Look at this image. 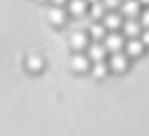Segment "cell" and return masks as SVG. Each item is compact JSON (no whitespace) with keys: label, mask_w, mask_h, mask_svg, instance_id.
<instances>
[{"label":"cell","mask_w":149,"mask_h":136,"mask_svg":"<svg viewBox=\"0 0 149 136\" xmlns=\"http://www.w3.org/2000/svg\"><path fill=\"white\" fill-rule=\"evenodd\" d=\"M108 64H109V70L115 74H123L127 72L128 66H130V57L127 55L125 51H119V53H111L108 59Z\"/></svg>","instance_id":"cell-1"},{"label":"cell","mask_w":149,"mask_h":136,"mask_svg":"<svg viewBox=\"0 0 149 136\" xmlns=\"http://www.w3.org/2000/svg\"><path fill=\"white\" fill-rule=\"evenodd\" d=\"M102 44L106 45V49H108L109 53H119L125 49V44H127V40H125L123 32H108L106 34V38L102 40Z\"/></svg>","instance_id":"cell-2"},{"label":"cell","mask_w":149,"mask_h":136,"mask_svg":"<svg viewBox=\"0 0 149 136\" xmlns=\"http://www.w3.org/2000/svg\"><path fill=\"white\" fill-rule=\"evenodd\" d=\"M68 44H70V47L74 49V53H83V51H87V47H89L91 42H89V34L87 32H83V30H76V32L70 34Z\"/></svg>","instance_id":"cell-3"},{"label":"cell","mask_w":149,"mask_h":136,"mask_svg":"<svg viewBox=\"0 0 149 136\" xmlns=\"http://www.w3.org/2000/svg\"><path fill=\"white\" fill-rule=\"evenodd\" d=\"M91 59L87 57V53H74L72 59H70V66H72L74 72L77 74H85L91 70Z\"/></svg>","instance_id":"cell-4"},{"label":"cell","mask_w":149,"mask_h":136,"mask_svg":"<svg viewBox=\"0 0 149 136\" xmlns=\"http://www.w3.org/2000/svg\"><path fill=\"white\" fill-rule=\"evenodd\" d=\"M121 15L125 19H136L142 15V4L140 0H123L121 2Z\"/></svg>","instance_id":"cell-5"},{"label":"cell","mask_w":149,"mask_h":136,"mask_svg":"<svg viewBox=\"0 0 149 136\" xmlns=\"http://www.w3.org/2000/svg\"><path fill=\"white\" fill-rule=\"evenodd\" d=\"M102 23H104V27L108 29V32H117V30H121V27H123V15H121V11L113 10V11H108V13L104 15V19H102Z\"/></svg>","instance_id":"cell-6"},{"label":"cell","mask_w":149,"mask_h":136,"mask_svg":"<svg viewBox=\"0 0 149 136\" xmlns=\"http://www.w3.org/2000/svg\"><path fill=\"white\" fill-rule=\"evenodd\" d=\"M47 21L51 23L53 27H62L66 23V19H68V10H64V8L61 6H51L47 10Z\"/></svg>","instance_id":"cell-7"},{"label":"cell","mask_w":149,"mask_h":136,"mask_svg":"<svg viewBox=\"0 0 149 136\" xmlns=\"http://www.w3.org/2000/svg\"><path fill=\"white\" fill-rule=\"evenodd\" d=\"M142 30H143L142 23L136 21V19H127V21L123 23V27H121L123 36L128 38V40H130V38H140L142 36Z\"/></svg>","instance_id":"cell-8"},{"label":"cell","mask_w":149,"mask_h":136,"mask_svg":"<svg viewBox=\"0 0 149 136\" xmlns=\"http://www.w3.org/2000/svg\"><path fill=\"white\" fill-rule=\"evenodd\" d=\"M85 53H87V57L91 59V63H100V61H106L108 49H106V45L102 44V42H91Z\"/></svg>","instance_id":"cell-9"},{"label":"cell","mask_w":149,"mask_h":136,"mask_svg":"<svg viewBox=\"0 0 149 136\" xmlns=\"http://www.w3.org/2000/svg\"><path fill=\"white\" fill-rule=\"evenodd\" d=\"M146 51V45H143V42L140 40V38H130V40H127V44H125V53H127L128 57H140L142 53Z\"/></svg>","instance_id":"cell-10"},{"label":"cell","mask_w":149,"mask_h":136,"mask_svg":"<svg viewBox=\"0 0 149 136\" xmlns=\"http://www.w3.org/2000/svg\"><path fill=\"white\" fill-rule=\"evenodd\" d=\"M66 10H68V15H74V17H81L89 11V4L87 0H70L66 4Z\"/></svg>","instance_id":"cell-11"},{"label":"cell","mask_w":149,"mask_h":136,"mask_svg":"<svg viewBox=\"0 0 149 136\" xmlns=\"http://www.w3.org/2000/svg\"><path fill=\"white\" fill-rule=\"evenodd\" d=\"M106 34H108V29L104 27L102 21H96L89 27V36L93 38V42H102L106 38Z\"/></svg>","instance_id":"cell-12"},{"label":"cell","mask_w":149,"mask_h":136,"mask_svg":"<svg viewBox=\"0 0 149 136\" xmlns=\"http://www.w3.org/2000/svg\"><path fill=\"white\" fill-rule=\"evenodd\" d=\"M89 72H91L96 80H102V77H106V76H108V72H111V70H109L108 61H100V63H93Z\"/></svg>","instance_id":"cell-13"},{"label":"cell","mask_w":149,"mask_h":136,"mask_svg":"<svg viewBox=\"0 0 149 136\" xmlns=\"http://www.w3.org/2000/svg\"><path fill=\"white\" fill-rule=\"evenodd\" d=\"M108 13V8L104 6V2H95V4H89V15H91L95 21H102L104 15Z\"/></svg>","instance_id":"cell-14"},{"label":"cell","mask_w":149,"mask_h":136,"mask_svg":"<svg viewBox=\"0 0 149 136\" xmlns=\"http://www.w3.org/2000/svg\"><path fill=\"white\" fill-rule=\"evenodd\" d=\"M26 70H30V72H42V68H44V59H42L40 55H30L26 57Z\"/></svg>","instance_id":"cell-15"},{"label":"cell","mask_w":149,"mask_h":136,"mask_svg":"<svg viewBox=\"0 0 149 136\" xmlns=\"http://www.w3.org/2000/svg\"><path fill=\"white\" fill-rule=\"evenodd\" d=\"M102 2L108 8V11H113V10H117V8H121V2H123V0H102Z\"/></svg>","instance_id":"cell-16"},{"label":"cell","mask_w":149,"mask_h":136,"mask_svg":"<svg viewBox=\"0 0 149 136\" xmlns=\"http://www.w3.org/2000/svg\"><path fill=\"white\" fill-rule=\"evenodd\" d=\"M140 23H142L143 29H149V8L142 10V15H140Z\"/></svg>","instance_id":"cell-17"},{"label":"cell","mask_w":149,"mask_h":136,"mask_svg":"<svg viewBox=\"0 0 149 136\" xmlns=\"http://www.w3.org/2000/svg\"><path fill=\"white\" fill-rule=\"evenodd\" d=\"M140 40L143 42V45L149 47V29H143L142 30V36H140Z\"/></svg>","instance_id":"cell-18"},{"label":"cell","mask_w":149,"mask_h":136,"mask_svg":"<svg viewBox=\"0 0 149 136\" xmlns=\"http://www.w3.org/2000/svg\"><path fill=\"white\" fill-rule=\"evenodd\" d=\"M68 2H70V0H51V4H53V6H61V8H64Z\"/></svg>","instance_id":"cell-19"},{"label":"cell","mask_w":149,"mask_h":136,"mask_svg":"<svg viewBox=\"0 0 149 136\" xmlns=\"http://www.w3.org/2000/svg\"><path fill=\"white\" fill-rule=\"evenodd\" d=\"M140 4H142V6H146V8H149V0H140Z\"/></svg>","instance_id":"cell-20"},{"label":"cell","mask_w":149,"mask_h":136,"mask_svg":"<svg viewBox=\"0 0 149 136\" xmlns=\"http://www.w3.org/2000/svg\"><path fill=\"white\" fill-rule=\"evenodd\" d=\"M95 2H100V0H87V4H95Z\"/></svg>","instance_id":"cell-21"},{"label":"cell","mask_w":149,"mask_h":136,"mask_svg":"<svg viewBox=\"0 0 149 136\" xmlns=\"http://www.w3.org/2000/svg\"><path fill=\"white\" fill-rule=\"evenodd\" d=\"M36 2H45V0H36Z\"/></svg>","instance_id":"cell-22"}]
</instances>
